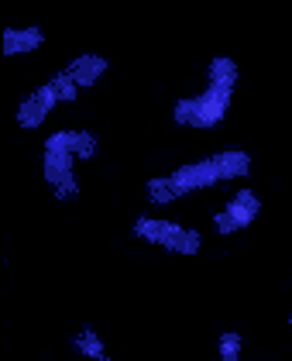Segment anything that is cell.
<instances>
[{"label":"cell","instance_id":"14","mask_svg":"<svg viewBox=\"0 0 292 361\" xmlns=\"http://www.w3.org/2000/svg\"><path fill=\"white\" fill-rule=\"evenodd\" d=\"M148 193H152V200H155V203H172V200L179 196L169 176H155V179L148 183Z\"/></svg>","mask_w":292,"mask_h":361},{"label":"cell","instance_id":"7","mask_svg":"<svg viewBox=\"0 0 292 361\" xmlns=\"http://www.w3.org/2000/svg\"><path fill=\"white\" fill-rule=\"evenodd\" d=\"M45 31L42 28H7L4 31V56H21V52H35L42 49Z\"/></svg>","mask_w":292,"mask_h":361},{"label":"cell","instance_id":"1","mask_svg":"<svg viewBox=\"0 0 292 361\" xmlns=\"http://www.w3.org/2000/svg\"><path fill=\"white\" fill-rule=\"evenodd\" d=\"M45 179L55 190V196L69 200V196H80V183H76V155L69 148V131H59L45 141Z\"/></svg>","mask_w":292,"mask_h":361},{"label":"cell","instance_id":"2","mask_svg":"<svg viewBox=\"0 0 292 361\" xmlns=\"http://www.w3.org/2000/svg\"><path fill=\"white\" fill-rule=\"evenodd\" d=\"M231 90H220V86H207L200 97H189L176 104V121L189 124V128H217L224 121V114L231 107Z\"/></svg>","mask_w":292,"mask_h":361},{"label":"cell","instance_id":"11","mask_svg":"<svg viewBox=\"0 0 292 361\" xmlns=\"http://www.w3.org/2000/svg\"><path fill=\"white\" fill-rule=\"evenodd\" d=\"M49 86H52L55 100H66V104H69V100H76V97H80V86H76V80H73L66 69H62L55 80H49Z\"/></svg>","mask_w":292,"mask_h":361},{"label":"cell","instance_id":"9","mask_svg":"<svg viewBox=\"0 0 292 361\" xmlns=\"http://www.w3.org/2000/svg\"><path fill=\"white\" fill-rule=\"evenodd\" d=\"M66 73L76 80V86H93L107 73V59L104 56H80V59H73V66H69Z\"/></svg>","mask_w":292,"mask_h":361},{"label":"cell","instance_id":"16","mask_svg":"<svg viewBox=\"0 0 292 361\" xmlns=\"http://www.w3.org/2000/svg\"><path fill=\"white\" fill-rule=\"evenodd\" d=\"M289 324H292V317H289Z\"/></svg>","mask_w":292,"mask_h":361},{"label":"cell","instance_id":"13","mask_svg":"<svg viewBox=\"0 0 292 361\" xmlns=\"http://www.w3.org/2000/svg\"><path fill=\"white\" fill-rule=\"evenodd\" d=\"M69 148H73L76 159H90L97 152V141H93L90 131H69Z\"/></svg>","mask_w":292,"mask_h":361},{"label":"cell","instance_id":"3","mask_svg":"<svg viewBox=\"0 0 292 361\" xmlns=\"http://www.w3.org/2000/svg\"><path fill=\"white\" fill-rule=\"evenodd\" d=\"M134 234L141 241H152L165 251H176V255H196L203 238L196 231H189L183 224H172V221H152V217H138L134 221Z\"/></svg>","mask_w":292,"mask_h":361},{"label":"cell","instance_id":"15","mask_svg":"<svg viewBox=\"0 0 292 361\" xmlns=\"http://www.w3.org/2000/svg\"><path fill=\"white\" fill-rule=\"evenodd\" d=\"M220 361H241V334H224L220 337Z\"/></svg>","mask_w":292,"mask_h":361},{"label":"cell","instance_id":"10","mask_svg":"<svg viewBox=\"0 0 292 361\" xmlns=\"http://www.w3.org/2000/svg\"><path fill=\"white\" fill-rule=\"evenodd\" d=\"M210 86H220V90H231L234 93V86H238V62L227 56L213 59L210 62Z\"/></svg>","mask_w":292,"mask_h":361},{"label":"cell","instance_id":"8","mask_svg":"<svg viewBox=\"0 0 292 361\" xmlns=\"http://www.w3.org/2000/svg\"><path fill=\"white\" fill-rule=\"evenodd\" d=\"M213 169H217V179H238L251 172V155L248 152H217L213 155Z\"/></svg>","mask_w":292,"mask_h":361},{"label":"cell","instance_id":"6","mask_svg":"<svg viewBox=\"0 0 292 361\" xmlns=\"http://www.w3.org/2000/svg\"><path fill=\"white\" fill-rule=\"evenodd\" d=\"M169 179H172V186H176V193L179 196L193 193V190H207V186H213V183H220V179H217V169H213V159L176 169Z\"/></svg>","mask_w":292,"mask_h":361},{"label":"cell","instance_id":"12","mask_svg":"<svg viewBox=\"0 0 292 361\" xmlns=\"http://www.w3.org/2000/svg\"><path fill=\"white\" fill-rule=\"evenodd\" d=\"M76 348H80L83 355H90V358L107 361V351H104V341H100V334H93V331L80 334V337H76Z\"/></svg>","mask_w":292,"mask_h":361},{"label":"cell","instance_id":"4","mask_svg":"<svg viewBox=\"0 0 292 361\" xmlns=\"http://www.w3.org/2000/svg\"><path fill=\"white\" fill-rule=\"evenodd\" d=\"M258 210H262V203H258V196L251 193V190H241L220 214H217V231L220 234H234V231H241V227H248V224L258 217Z\"/></svg>","mask_w":292,"mask_h":361},{"label":"cell","instance_id":"5","mask_svg":"<svg viewBox=\"0 0 292 361\" xmlns=\"http://www.w3.org/2000/svg\"><path fill=\"white\" fill-rule=\"evenodd\" d=\"M59 104L55 100V93H52V86L45 83V86H38L31 97H28L25 104L18 107V124L25 128V131H31V128H38V124H45V117L52 114V107Z\"/></svg>","mask_w":292,"mask_h":361}]
</instances>
